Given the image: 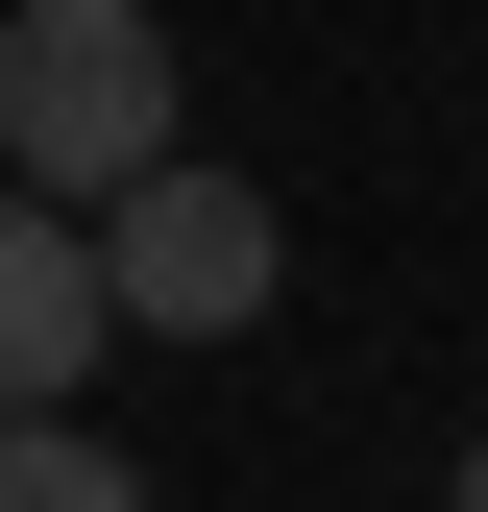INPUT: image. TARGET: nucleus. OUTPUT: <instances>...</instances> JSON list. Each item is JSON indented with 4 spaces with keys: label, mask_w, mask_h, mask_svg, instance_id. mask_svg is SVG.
Listing matches in <instances>:
<instances>
[{
    "label": "nucleus",
    "mask_w": 488,
    "mask_h": 512,
    "mask_svg": "<svg viewBox=\"0 0 488 512\" xmlns=\"http://www.w3.org/2000/svg\"><path fill=\"white\" fill-rule=\"evenodd\" d=\"M98 293L147 317V342H244V317L293 293V220H269V171H220V147H147L98 196Z\"/></svg>",
    "instance_id": "nucleus-2"
},
{
    "label": "nucleus",
    "mask_w": 488,
    "mask_h": 512,
    "mask_svg": "<svg viewBox=\"0 0 488 512\" xmlns=\"http://www.w3.org/2000/svg\"><path fill=\"white\" fill-rule=\"evenodd\" d=\"M98 342H122V293H98V220L0 171V391H74Z\"/></svg>",
    "instance_id": "nucleus-3"
},
{
    "label": "nucleus",
    "mask_w": 488,
    "mask_h": 512,
    "mask_svg": "<svg viewBox=\"0 0 488 512\" xmlns=\"http://www.w3.org/2000/svg\"><path fill=\"white\" fill-rule=\"evenodd\" d=\"M147 147H171V25L147 0H25V25H0V171L98 220Z\"/></svg>",
    "instance_id": "nucleus-1"
},
{
    "label": "nucleus",
    "mask_w": 488,
    "mask_h": 512,
    "mask_svg": "<svg viewBox=\"0 0 488 512\" xmlns=\"http://www.w3.org/2000/svg\"><path fill=\"white\" fill-rule=\"evenodd\" d=\"M0 512H147V464L74 439V391H0Z\"/></svg>",
    "instance_id": "nucleus-4"
},
{
    "label": "nucleus",
    "mask_w": 488,
    "mask_h": 512,
    "mask_svg": "<svg viewBox=\"0 0 488 512\" xmlns=\"http://www.w3.org/2000/svg\"><path fill=\"white\" fill-rule=\"evenodd\" d=\"M440 512H488V439H464V464H440Z\"/></svg>",
    "instance_id": "nucleus-5"
}]
</instances>
